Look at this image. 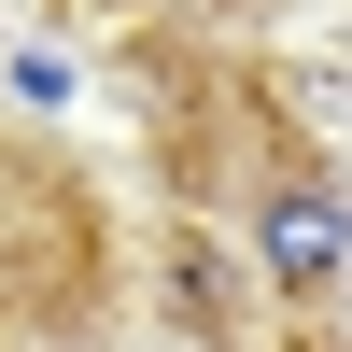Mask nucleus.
Segmentation results:
<instances>
[{"label":"nucleus","instance_id":"nucleus-1","mask_svg":"<svg viewBox=\"0 0 352 352\" xmlns=\"http://www.w3.org/2000/svg\"><path fill=\"white\" fill-rule=\"evenodd\" d=\"M254 254H268L296 296H324V282L352 268V226H338V197H310V184H282L268 212H254Z\"/></svg>","mask_w":352,"mask_h":352}]
</instances>
